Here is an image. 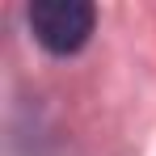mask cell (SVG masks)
Returning a JSON list of instances; mask_svg holds the SVG:
<instances>
[{"label": "cell", "mask_w": 156, "mask_h": 156, "mask_svg": "<svg viewBox=\"0 0 156 156\" xmlns=\"http://www.w3.org/2000/svg\"><path fill=\"white\" fill-rule=\"evenodd\" d=\"M97 26V9L89 0H38L30 4V34L51 55H76Z\"/></svg>", "instance_id": "6da1fadb"}]
</instances>
